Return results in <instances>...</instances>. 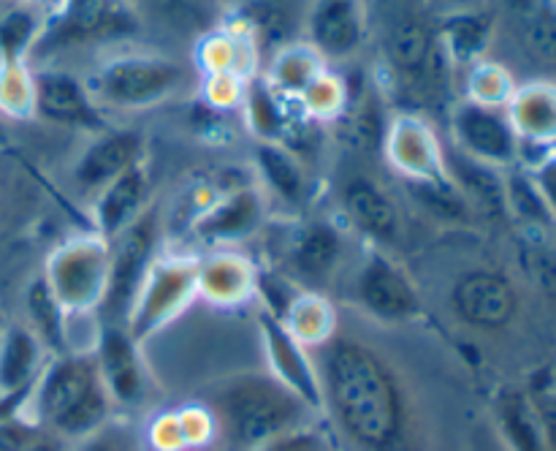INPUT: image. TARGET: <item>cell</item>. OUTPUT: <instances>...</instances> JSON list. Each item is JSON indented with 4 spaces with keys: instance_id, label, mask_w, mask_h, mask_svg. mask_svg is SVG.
<instances>
[{
    "instance_id": "6",
    "label": "cell",
    "mask_w": 556,
    "mask_h": 451,
    "mask_svg": "<svg viewBox=\"0 0 556 451\" xmlns=\"http://www.w3.org/2000/svg\"><path fill=\"white\" fill-rule=\"evenodd\" d=\"M199 253L188 248H166L152 261L125 315V329L144 346L150 337L185 315L199 299Z\"/></svg>"
},
{
    "instance_id": "54",
    "label": "cell",
    "mask_w": 556,
    "mask_h": 451,
    "mask_svg": "<svg viewBox=\"0 0 556 451\" xmlns=\"http://www.w3.org/2000/svg\"><path fill=\"white\" fill-rule=\"evenodd\" d=\"M367 3H372V0H367Z\"/></svg>"
},
{
    "instance_id": "48",
    "label": "cell",
    "mask_w": 556,
    "mask_h": 451,
    "mask_svg": "<svg viewBox=\"0 0 556 451\" xmlns=\"http://www.w3.org/2000/svg\"><path fill=\"white\" fill-rule=\"evenodd\" d=\"M68 451H136V446L125 438V429H117L114 422H109L90 438L71 443Z\"/></svg>"
},
{
    "instance_id": "22",
    "label": "cell",
    "mask_w": 556,
    "mask_h": 451,
    "mask_svg": "<svg viewBox=\"0 0 556 451\" xmlns=\"http://www.w3.org/2000/svg\"><path fill=\"white\" fill-rule=\"evenodd\" d=\"M103 386L112 397L114 408H139L150 391V369H147L141 342L125 329V324H103L98 346L92 351Z\"/></svg>"
},
{
    "instance_id": "23",
    "label": "cell",
    "mask_w": 556,
    "mask_h": 451,
    "mask_svg": "<svg viewBox=\"0 0 556 451\" xmlns=\"http://www.w3.org/2000/svg\"><path fill=\"white\" fill-rule=\"evenodd\" d=\"M253 179L269 206L302 217L315 201V174L296 152L271 141H255Z\"/></svg>"
},
{
    "instance_id": "53",
    "label": "cell",
    "mask_w": 556,
    "mask_h": 451,
    "mask_svg": "<svg viewBox=\"0 0 556 451\" xmlns=\"http://www.w3.org/2000/svg\"><path fill=\"white\" fill-rule=\"evenodd\" d=\"M0 331H3V324H0Z\"/></svg>"
},
{
    "instance_id": "25",
    "label": "cell",
    "mask_w": 556,
    "mask_h": 451,
    "mask_svg": "<svg viewBox=\"0 0 556 451\" xmlns=\"http://www.w3.org/2000/svg\"><path fill=\"white\" fill-rule=\"evenodd\" d=\"M87 204H90L92 231L106 239L125 231L136 217H141L152 206V174L147 158L134 163L103 190H98Z\"/></svg>"
},
{
    "instance_id": "46",
    "label": "cell",
    "mask_w": 556,
    "mask_h": 451,
    "mask_svg": "<svg viewBox=\"0 0 556 451\" xmlns=\"http://www.w3.org/2000/svg\"><path fill=\"white\" fill-rule=\"evenodd\" d=\"M255 451H340V449H337V443L331 440V435L320 429V422H315L302 429H293V433L288 435H280V438H275L271 443L261 446V449Z\"/></svg>"
},
{
    "instance_id": "49",
    "label": "cell",
    "mask_w": 556,
    "mask_h": 451,
    "mask_svg": "<svg viewBox=\"0 0 556 451\" xmlns=\"http://www.w3.org/2000/svg\"><path fill=\"white\" fill-rule=\"evenodd\" d=\"M14 5H27V9H36L41 14L52 16L58 14V9L63 5V0H14Z\"/></svg>"
},
{
    "instance_id": "12",
    "label": "cell",
    "mask_w": 556,
    "mask_h": 451,
    "mask_svg": "<svg viewBox=\"0 0 556 451\" xmlns=\"http://www.w3.org/2000/svg\"><path fill=\"white\" fill-rule=\"evenodd\" d=\"M271 206L255 179L231 185L212 204H206L188 226L190 248L195 253L223 248H242L266 228Z\"/></svg>"
},
{
    "instance_id": "8",
    "label": "cell",
    "mask_w": 556,
    "mask_h": 451,
    "mask_svg": "<svg viewBox=\"0 0 556 451\" xmlns=\"http://www.w3.org/2000/svg\"><path fill=\"white\" fill-rule=\"evenodd\" d=\"M109 239L87 228L54 245L41 277L65 313H98L109 288Z\"/></svg>"
},
{
    "instance_id": "24",
    "label": "cell",
    "mask_w": 556,
    "mask_h": 451,
    "mask_svg": "<svg viewBox=\"0 0 556 451\" xmlns=\"http://www.w3.org/2000/svg\"><path fill=\"white\" fill-rule=\"evenodd\" d=\"M258 261L242 248L204 250L199 253V299L217 310H237L255 302L258 293Z\"/></svg>"
},
{
    "instance_id": "50",
    "label": "cell",
    "mask_w": 556,
    "mask_h": 451,
    "mask_svg": "<svg viewBox=\"0 0 556 451\" xmlns=\"http://www.w3.org/2000/svg\"><path fill=\"white\" fill-rule=\"evenodd\" d=\"M20 405H22V400H11V397H5L3 391H0V418L16 413V411H20Z\"/></svg>"
},
{
    "instance_id": "2",
    "label": "cell",
    "mask_w": 556,
    "mask_h": 451,
    "mask_svg": "<svg viewBox=\"0 0 556 451\" xmlns=\"http://www.w3.org/2000/svg\"><path fill=\"white\" fill-rule=\"evenodd\" d=\"M369 41L378 49L372 74L380 90L391 101H407L400 112L427 114L429 107L448 103L456 71L440 49L438 16L429 0H372Z\"/></svg>"
},
{
    "instance_id": "26",
    "label": "cell",
    "mask_w": 556,
    "mask_h": 451,
    "mask_svg": "<svg viewBox=\"0 0 556 451\" xmlns=\"http://www.w3.org/2000/svg\"><path fill=\"white\" fill-rule=\"evenodd\" d=\"M193 65L199 76L237 74L242 79H253L264 71V54L248 25L239 16L228 14L220 25L199 38Z\"/></svg>"
},
{
    "instance_id": "17",
    "label": "cell",
    "mask_w": 556,
    "mask_h": 451,
    "mask_svg": "<svg viewBox=\"0 0 556 451\" xmlns=\"http://www.w3.org/2000/svg\"><path fill=\"white\" fill-rule=\"evenodd\" d=\"M33 82H36V117L49 125L71 130L98 134L106 130L109 114L92 98L85 74H74L60 65H33Z\"/></svg>"
},
{
    "instance_id": "3",
    "label": "cell",
    "mask_w": 556,
    "mask_h": 451,
    "mask_svg": "<svg viewBox=\"0 0 556 451\" xmlns=\"http://www.w3.org/2000/svg\"><path fill=\"white\" fill-rule=\"evenodd\" d=\"M201 402L215 418L217 451H255L324 418L266 369L226 375L206 386Z\"/></svg>"
},
{
    "instance_id": "16",
    "label": "cell",
    "mask_w": 556,
    "mask_h": 451,
    "mask_svg": "<svg viewBox=\"0 0 556 451\" xmlns=\"http://www.w3.org/2000/svg\"><path fill=\"white\" fill-rule=\"evenodd\" d=\"M448 134L451 145L476 161L503 172L519 166L521 139L516 136L505 109L483 107L467 98L454 101V107L448 109Z\"/></svg>"
},
{
    "instance_id": "52",
    "label": "cell",
    "mask_w": 556,
    "mask_h": 451,
    "mask_svg": "<svg viewBox=\"0 0 556 451\" xmlns=\"http://www.w3.org/2000/svg\"><path fill=\"white\" fill-rule=\"evenodd\" d=\"M212 3H223V5H233V3H239V0H212Z\"/></svg>"
},
{
    "instance_id": "9",
    "label": "cell",
    "mask_w": 556,
    "mask_h": 451,
    "mask_svg": "<svg viewBox=\"0 0 556 451\" xmlns=\"http://www.w3.org/2000/svg\"><path fill=\"white\" fill-rule=\"evenodd\" d=\"M348 293L358 313L383 326L407 324L424 310L421 291L410 272L389 250L367 245H362L348 266Z\"/></svg>"
},
{
    "instance_id": "10",
    "label": "cell",
    "mask_w": 556,
    "mask_h": 451,
    "mask_svg": "<svg viewBox=\"0 0 556 451\" xmlns=\"http://www.w3.org/2000/svg\"><path fill=\"white\" fill-rule=\"evenodd\" d=\"M139 30V14L130 0H63L58 14L43 27V36L33 52L30 65L47 54L81 47H119Z\"/></svg>"
},
{
    "instance_id": "21",
    "label": "cell",
    "mask_w": 556,
    "mask_h": 451,
    "mask_svg": "<svg viewBox=\"0 0 556 451\" xmlns=\"http://www.w3.org/2000/svg\"><path fill=\"white\" fill-rule=\"evenodd\" d=\"M258 340L264 348L266 373L324 416V391H320V373L313 351H307L282 326L280 318L264 310H258Z\"/></svg>"
},
{
    "instance_id": "37",
    "label": "cell",
    "mask_w": 556,
    "mask_h": 451,
    "mask_svg": "<svg viewBox=\"0 0 556 451\" xmlns=\"http://www.w3.org/2000/svg\"><path fill=\"white\" fill-rule=\"evenodd\" d=\"M25 324L41 337V342L49 348L52 356L54 353H63L65 310L52 297V291H49L47 280L41 275L33 277L25 291Z\"/></svg>"
},
{
    "instance_id": "28",
    "label": "cell",
    "mask_w": 556,
    "mask_h": 451,
    "mask_svg": "<svg viewBox=\"0 0 556 451\" xmlns=\"http://www.w3.org/2000/svg\"><path fill=\"white\" fill-rule=\"evenodd\" d=\"M49 348L41 337L22 321L0 331V391L11 400H25L49 362Z\"/></svg>"
},
{
    "instance_id": "39",
    "label": "cell",
    "mask_w": 556,
    "mask_h": 451,
    "mask_svg": "<svg viewBox=\"0 0 556 451\" xmlns=\"http://www.w3.org/2000/svg\"><path fill=\"white\" fill-rule=\"evenodd\" d=\"M516 79L503 63L486 58L465 71V98L483 107L505 109L516 92Z\"/></svg>"
},
{
    "instance_id": "31",
    "label": "cell",
    "mask_w": 556,
    "mask_h": 451,
    "mask_svg": "<svg viewBox=\"0 0 556 451\" xmlns=\"http://www.w3.org/2000/svg\"><path fill=\"white\" fill-rule=\"evenodd\" d=\"M494 30H497V16L478 9H462L438 20L440 49L451 68L467 71L478 60H486Z\"/></svg>"
},
{
    "instance_id": "36",
    "label": "cell",
    "mask_w": 556,
    "mask_h": 451,
    "mask_svg": "<svg viewBox=\"0 0 556 451\" xmlns=\"http://www.w3.org/2000/svg\"><path fill=\"white\" fill-rule=\"evenodd\" d=\"M47 14L27 5H11L0 16V63H30L47 27Z\"/></svg>"
},
{
    "instance_id": "44",
    "label": "cell",
    "mask_w": 556,
    "mask_h": 451,
    "mask_svg": "<svg viewBox=\"0 0 556 451\" xmlns=\"http://www.w3.org/2000/svg\"><path fill=\"white\" fill-rule=\"evenodd\" d=\"M144 451H190L188 440H185L182 424H179L177 408H166V411L152 413L150 422L144 427V440H141Z\"/></svg>"
},
{
    "instance_id": "1",
    "label": "cell",
    "mask_w": 556,
    "mask_h": 451,
    "mask_svg": "<svg viewBox=\"0 0 556 451\" xmlns=\"http://www.w3.org/2000/svg\"><path fill=\"white\" fill-rule=\"evenodd\" d=\"M313 356L324 391V418L353 451H413L410 394L394 364L372 342L340 329Z\"/></svg>"
},
{
    "instance_id": "35",
    "label": "cell",
    "mask_w": 556,
    "mask_h": 451,
    "mask_svg": "<svg viewBox=\"0 0 556 451\" xmlns=\"http://www.w3.org/2000/svg\"><path fill=\"white\" fill-rule=\"evenodd\" d=\"M494 422L510 451H548L546 435L525 386H505L497 391Z\"/></svg>"
},
{
    "instance_id": "18",
    "label": "cell",
    "mask_w": 556,
    "mask_h": 451,
    "mask_svg": "<svg viewBox=\"0 0 556 451\" xmlns=\"http://www.w3.org/2000/svg\"><path fill=\"white\" fill-rule=\"evenodd\" d=\"M380 158L391 172L400 174L402 183L445 177V141L421 112H391Z\"/></svg>"
},
{
    "instance_id": "27",
    "label": "cell",
    "mask_w": 556,
    "mask_h": 451,
    "mask_svg": "<svg viewBox=\"0 0 556 451\" xmlns=\"http://www.w3.org/2000/svg\"><path fill=\"white\" fill-rule=\"evenodd\" d=\"M445 174L462 193V199L476 212V217L508 221V190H505L503 168L476 161L456 150L451 141H445Z\"/></svg>"
},
{
    "instance_id": "45",
    "label": "cell",
    "mask_w": 556,
    "mask_h": 451,
    "mask_svg": "<svg viewBox=\"0 0 556 451\" xmlns=\"http://www.w3.org/2000/svg\"><path fill=\"white\" fill-rule=\"evenodd\" d=\"M527 394H530L532 408L538 413V422H541L543 435H546L548 451H556V375L541 373L538 378H532L525 386Z\"/></svg>"
},
{
    "instance_id": "40",
    "label": "cell",
    "mask_w": 556,
    "mask_h": 451,
    "mask_svg": "<svg viewBox=\"0 0 556 451\" xmlns=\"http://www.w3.org/2000/svg\"><path fill=\"white\" fill-rule=\"evenodd\" d=\"M348 103V76L337 68H326L299 98V107L318 125H331Z\"/></svg>"
},
{
    "instance_id": "51",
    "label": "cell",
    "mask_w": 556,
    "mask_h": 451,
    "mask_svg": "<svg viewBox=\"0 0 556 451\" xmlns=\"http://www.w3.org/2000/svg\"><path fill=\"white\" fill-rule=\"evenodd\" d=\"M5 141H9V130H5V123H3V117H0V147H3Z\"/></svg>"
},
{
    "instance_id": "11",
    "label": "cell",
    "mask_w": 556,
    "mask_h": 451,
    "mask_svg": "<svg viewBox=\"0 0 556 451\" xmlns=\"http://www.w3.org/2000/svg\"><path fill=\"white\" fill-rule=\"evenodd\" d=\"M163 239H166V221L155 201L125 231L109 239V248H112L109 288L101 310H98L103 324H125V315L134 304L141 280L150 272L152 261L161 255Z\"/></svg>"
},
{
    "instance_id": "14",
    "label": "cell",
    "mask_w": 556,
    "mask_h": 451,
    "mask_svg": "<svg viewBox=\"0 0 556 451\" xmlns=\"http://www.w3.org/2000/svg\"><path fill=\"white\" fill-rule=\"evenodd\" d=\"M448 308L459 324L476 331H503L521 313V291L514 277L492 266H476L451 283Z\"/></svg>"
},
{
    "instance_id": "7",
    "label": "cell",
    "mask_w": 556,
    "mask_h": 451,
    "mask_svg": "<svg viewBox=\"0 0 556 451\" xmlns=\"http://www.w3.org/2000/svg\"><path fill=\"white\" fill-rule=\"evenodd\" d=\"M351 266V231L337 217H291L275 270L302 291H324Z\"/></svg>"
},
{
    "instance_id": "34",
    "label": "cell",
    "mask_w": 556,
    "mask_h": 451,
    "mask_svg": "<svg viewBox=\"0 0 556 451\" xmlns=\"http://www.w3.org/2000/svg\"><path fill=\"white\" fill-rule=\"evenodd\" d=\"M280 321L307 351L324 348L342 329L340 308L324 291H299Z\"/></svg>"
},
{
    "instance_id": "42",
    "label": "cell",
    "mask_w": 556,
    "mask_h": 451,
    "mask_svg": "<svg viewBox=\"0 0 556 451\" xmlns=\"http://www.w3.org/2000/svg\"><path fill=\"white\" fill-rule=\"evenodd\" d=\"M521 266L532 286L556 302V242L546 237V231H527L521 242Z\"/></svg>"
},
{
    "instance_id": "30",
    "label": "cell",
    "mask_w": 556,
    "mask_h": 451,
    "mask_svg": "<svg viewBox=\"0 0 556 451\" xmlns=\"http://www.w3.org/2000/svg\"><path fill=\"white\" fill-rule=\"evenodd\" d=\"M521 147H556V82L532 79L516 87L505 107Z\"/></svg>"
},
{
    "instance_id": "38",
    "label": "cell",
    "mask_w": 556,
    "mask_h": 451,
    "mask_svg": "<svg viewBox=\"0 0 556 451\" xmlns=\"http://www.w3.org/2000/svg\"><path fill=\"white\" fill-rule=\"evenodd\" d=\"M405 188L410 190V199L416 201L418 210L432 215L434 221H443V223L476 221V212H472L470 204L462 199V193L454 188L448 174L440 179H427V183H405Z\"/></svg>"
},
{
    "instance_id": "56",
    "label": "cell",
    "mask_w": 556,
    "mask_h": 451,
    "mask_svg": "<svg viewBox=\"0 0 556 451\" xmlns=\"http://www.w3.org/2000/svg\"><path fill=\"white\" fill-rule=\"evenodd\" d=\"M554 3H556V0H554Z\"/></svg>"
},
{
    "instance_id": "32",
    "label": "cell",
    "mask_w": 556,
    "mask_h": 451,
    "mask_svg": "<svg viewBox=\"0 0 556 451\" xmlns=\"http://www.w3.org/2000/svg\"><path fill=\"white\" fill-rule=\"evenodd\" d=\"M521 52L556 79V3L554 0H503ZM552 79V82H554Z\"/></svg>"
},
{
    "instance_id": "20",
    "label": "cell",
    "mask_w": 556,
    "mask_h": 451,
    "mask_svg": "<svg viewBox=\"0 0 556 451\" xmlns=\"http://www.w3.org/2000/svg\"><path fill=\"white\" fill-rule=\"evenodd\" d=\"M144 134L136 128L109 125L106 130H98L87 139V145L71 163V185L81 199L90 201L98 190H103L112 179L128 172L134 163L144 161Z\"/></svg>"
},
{
    "instance_id": "13",
    "label": "cell",
    "mask_w": 556,
    "mask_h": 451,
    "mask_svg": "<svg viewBox=\"0 0 556 451\" xmlns=\"http://www.w3.org/2000/svg\"><path fill=\"white\" fill-rule=\"evenodd\" d=\"M337 221L367 248L389 250L405 231L400 201L378 177L367 172L348 174L337 188Z\"/></svg>"
},
{
    "instance_id": "43",
    "label": "cell",
    "mask_w": 556,
    "mask_h": 451,
    "mask_svg": "<svg viewBox=\"0 0 556 451\" xmlns=\"http://www.w3.org/2000/svg\"><path fill=\"white\" fill-rule=\"evenodd\" d=\"M248 82L237 74H206L199 76V98L217 112H239Z\"/></svg>"
},
{
    "instance_id": "4",
    "label": "cell",
    "mask_w": 556,
    "mask_h": 451,
    "mask_svg": "<svg viewBox=\"0 0 556 451\" xmlns=\"http://www.w3.org/2000/svg\"><path fill=\"white\" fill-rule=\"evenodd\" d=\"M20 413L71 446L114 422L117 408L92 353H54L22 400Z\"/></svg>"
},
{
    "instance_id": "33",
    "label": "cell",
    "mask_w": 556,
    "mask_h": 451,
    "mask_svg": "<svg viewBox=\"0 0 556 451\" xmlns=\"http://www.w3.org/2000/svg\"><path fill=\"white\" fill-rule=\"evenodd\" d=\"M326 68H331V65L326 63L324 54H320L309 41L299 38V41L286 43V47L277 49L275 54H269L261 76H264L280 96L299 101L302 92L307 90Z\"/></svg>"
},
{
    "instance_id": "41",
    "label": "cell",
    "mask_w": 556,
    "mask_h": 451,
    "mask_svg": "<svg viewBox=\"0 0 556 451\" xmlns=\"http://www.w3.org/2000/svg\"><path fill=\"white\" fill-rule=\"evenodd\" d=\"M0 114L11 120L36 117V82L30 63H0Z\"/></svg>"
},
{
    "instance_id": "19",
    "label": "cell",
    "mask_w": 556,
    "mask_h": 451,
    "mask_svg": "<svg viewBox=\"0 0 556 451\" xmlns=\"http://www.w3.org/2000/svg\"><path fill=\"white\" fill-rule=\"evenodd\" d=\"M302 38L313 43L329 65L353 63L369 43V3L309 0Z\"/></svg>"
},
{
    "instance_id": "47",
    "label": "cell",
    "mask_w": 556,
    "mask_h": 451,
    "mask_svg": "<svg viewBox=\"0 0 556 451\" xmlns=\"http://www.w3.org/2000/svg\"><path fill=\"white\" fill-rule=\"evenodd\" d=\"M530 172L532 183H535L538 193H541L543 204H546L548 215H552L554 226H556V147L548 150L546 155L538 158L532 166H525Z\"/></svg>"
},
{
    "instance_id": "55",
    "label": "cell",
    "mask_w": 556,
    "mask_h": 451,
    "mask_svg": "<svg viewBox=\"0 0 556 451\" xmlns=\"http://www.w3.org/2000/svg\"><path fill=\"white\" fill-rule=\"evenodd\" d=\"M554 375H556V369H554Z\"/></svg>"
},
{
    "instance_id": "5",
    "label": "cell",
    "mask_w": 556,
    "mask_h": 451,
    "mask_svg": "<svg viewBox=\"0 0 556 451\" xmlns=\"http://www.w3.org/2000/svg\"><path fill=\"white\" fill-rule=\"evenodd\" d=\"M195 65L166 52L109 47L85 74L92 98L106 114H136L172 103L193 87Z\"/></svg>"
},
{
    "instance_id": "15",
    "label": "cell",
    "mask_w": 556,
    "mask_h": 451,
    "mask_svg": "<svg viewBox=\"0 0 556 451\" xmlns=\"http://www.w3.org/2000/svg\"><path fill=\"white\" fill-rule=\"evenodd\" d=\"M348 76V103L340 117L326 125L329 141L337 150L353 158L383 155L386 128H389L391 109L389 98L380 90L375 74L353 71Z\"/></svg>"
},
{
    "instance_id": "29",
    "label": "cell",
    "mask_w": 556,
    "mask_h": 451,
    "mask_svg": "<svg viewBox=\"0 0 556 451\" xmlns=\"http://www.w3.org/2000/svg\"><path fill=\"white\" fill-rule=\"evenodd\" d=\"M239 114L255 141H271V145H286L291 130L304 117L299 101L280 96L261 74L248 82Z\"/></svg>"
}]
</instances>
